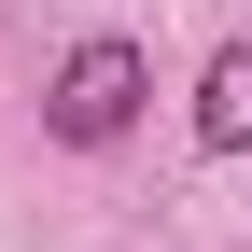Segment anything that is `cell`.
I'll return each mask as SVG.
<instances>
[{
  "instance_id": "obj_1",
  "label": "cell",
  "mask_w": 252,
  "mask_h": 252,
  "mask_svg": "<svg viewBox=\"0 0 252 252\" xmlns=\"http://www.w3.org/2000/svg\"><path fill=\"white\" fill-rule=\"evenodd\" d=\"M140 98H154V56L126 42V28H98V42H70L56 56V84H42V126L70 154H112L126 126H140Z\"/></svg>"
},
{
  "instance_id": "obj_2",
  "label": "cell",
  "mask_w": 252,
  "mask_h": 252,
  "mask_svg": "<svg viewBox=\"0 0 252 252\" xmlns=\"http://www.w3.org/2000/svg\"><path fill=\"white\" fill-rule=\"evenodd\" d=\"M196 140H210V154H252V42H224V56L196 70Z\"/></svg>"
}]
</instances>
